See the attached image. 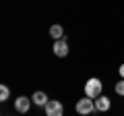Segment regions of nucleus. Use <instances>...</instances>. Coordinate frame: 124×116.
Returning <instances> with one entry per match:
<instances>
[{
  "mask_svg": "<svg viewBox=\"0 0 124 116\" xmlns=\"http://www.w3.org/2000/svg\"><path fill=\"white\" fill-rule=\"evenodd\" d=\"M77 112H79L81 116H89V114H93L95 112V99H91V98H81L79 102H77Z\"/></svg>",
  "mask_w": 124,
  "mask_h": 116,
  "instance_id": "f03ea898",
  "label": "nucleus"
},
{
  "mask_svg": "<svg viewBox=\"0 0 124 116\" xmlns=\"http://www.w3.org/2000/svg\"><path fill=\"white\" fill-rule=\"evenodd\" d=\"M31 102L35 104V106H46L50 99H48V95H46L44 91H35V93L31 95Z\"/></svg>",
  "mask_w": 124,
  "mask_h": 116,
  "instance_id": "0eeeda50",
  "label": "nucleus"
},
{
  "mask_svg": "<svg viewBox=\"0 0 124 116\" xmlns=\"http://www.w3.org/2000/svg\"><path fill=\"white\" fill-rule=\"evenodd\" d=\"M50 35L54 37V40H64V29H62V25H52L50 27Z\"/></svg>",
  "mask_w": 124,
  "mask_h": 116,
  "instance_id": "6e6552de",
  "label": "nucleus"
},
{
  "mask_svg": "<svg viewBox=\"0 0 124 116\" xmlns=\"http://www.w3.org/2000/svg\"><path fill=\"white\" fill-rule=\"evenodd\" d=\"M116 93H118V95H124V79L120 81V83H116Z\"/></svg>",
  "mask_w": 124,
  "mask_h": 116,
  "instance_id": "9d476101",
  "label": "nucleus"
},
{
  "mask_svg": "<svg viewBox=\"0 0 124 116\" xmlns=\"http://www.w3.org/2000/svg\"><path fill=\"white\" fill-rule=\"evenodd\" d=\"M31 99L29 98H25V95H19L17 99H15V110L17 112H21V114H25V112H29V106H31Z\"/></svg>",
  "mask_w": 124,
  "mask_h": 116,
  "instance_id": "20e7f679",
  "label": "nucleus"
},
{
  "mask_svg": "<svg viewBox=\"0 0 124 116\" xmlns=\"http://www.w3.org/2000/svg\"><path fill=\"white\" fill-rule=\"evenodd\" d=\"M6 99H8V87L0 85V102H6Z\"/></svg>",
  "mask_w": 124,
  "mask_h": 116,
  "instance_id": "1a4fd4ad",
  "label": "nucleus"
},
{
  "mask_svg": "<svg viewBox=\"0 0 124 116\" xmlns=\"http://www.w3.org/2000/svg\"><path fill=\"white\" fill-rule=\"evenodd\" d=\"M120 77H122V79H124V64H122V66H120Z\"/></svg>",
  "mask_w": 124,
  "mask_h": 116,
  "instance_id": "9b49d317",
  "label": "nucleus"
},
{
  "mask_svg": "<svg viewBox=\"0 0 124 116\" xmlns=\"http://www.w3.org/2000/svg\"><path fill=\"white\" fill-rule=\"evenodd\" d=\"M44 108H46V116H64V106L56 99H50Z\"/></svg>",
  "mask_w": 124,
  "mask_h": 116,
  "instance_id": "7ed1b4c3",
  "label": "nucleus"
},
{
  "mask_svg": "<svg viewBox=\"0 0 124 116\" xmlns=\"http://www.w3.org/2000/svg\"><path fill=\"white\" fill-rule=\"evenodd\" d=\"M54 54H56L58 58H64L68 54V44H66V37L64 40H56L54 41Z\"/></svg>",
  "mask_w": 124,
  "mask_h": 116,
  "instance_id": "39448f33",
  "label": "nucleus"
},
{
  "mask_svg": "<svg viewBox=\"0 0 124 116\" xmlns=\"http://www.w3.org/2000/svg\"><path fill=\"white\" fill-rule=\"evenodd\" d=\"M101 89H103V85H101V81L99 79H89L87 83H85V95L87 98H91V99H97L99 95H101Z\"/></svg>",
  "mask_w": 124,
  "mask_h": 116,
  "instance_id": "f257e3e1",
  "label": "nucleus"
},
{
  "mask_svg": "<svg viewBox=\"0 0 124 116\" xmlns=\"http://www.w3.org/2000/svg\"><path fill=\"white\" fill-rule=\"evenodd\" d=\"M110 106H112V99L106 98V95H99V98L95 99V110L97 112H108Z\"/></svg>",
  "mask_w": 124,
  "mask_h": 116,
  "instance_id": "423d86ee",
  "label": "nucleus"
}]
</instances>
